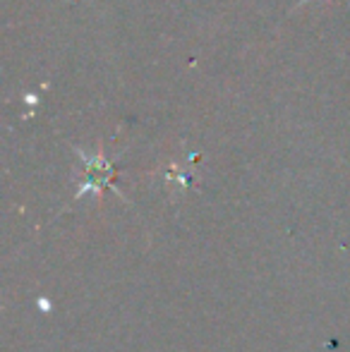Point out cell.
<instances>
[{
	"label": "cell",
	"instance_id": "obj_1",
	"mask_svg": "<svg viewBox=\"0 0 350 352\" xmlns=\"http://www.w3.org/2000/svg\"><path fill=\"white\" fill-rule=\"evenodd\" d=\"M77 156L85 161L87 166V182L77 190V199L80 197H85L87 192H94V195H98L101 192V187H111V190H116V185H111L113 175H116V170H113V166L106 161V158L101 156V153H96V156H87V153L77 151ZM118 192V190H116Z\"/></svg>",
	"mask_w": 350,
	"mask_h": 352
},
{
	"label": "cell",
	"instance_id": "obj_2",
	"mask_svg": "<svg viewBox=\"0 0 350 352\" xmlns=\"http://www.w3.org/2000/svg\"><path fill=\"white\" fill-rule=\"evenodd\" d=\"M305 3H307V0H305Z\"/></svg>",
	"mask_w": 350,
	"mask_h": 352
}]
</instances>
